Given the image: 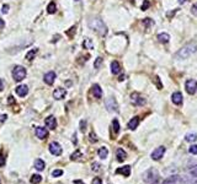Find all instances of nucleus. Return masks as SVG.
I'll list each match as a JSON object with an SVG mask.
<instances>
[{
  "instance_id": "obj_23",
  "label": "nucleus",
  "mask_w": 197,
  "mask_h": 184,
  "mask_svg": "<svg viewBox=\"0 0 197 184\" xmlns=\"http://www.w3.org/2000/svg\"><path fill=\"white\" fill-rule=\"evenodd\" d=\"M158 40H159L160 43H168L170 41V36L168 33H160L158 36Z\"/></svg>"
},
{
  "instance_id": "obj_26",
  "label": "nucleus",
  "mask_w": 197,
  "mask_h": 184,
  "mask_svg": "<svg viewBox=\"0 0 197 184\" xmlns=\"http://www.w3.org/2000/svg\"><path fill=\"white\" fill-rule=\"evenodd\" d=\"M37 52H38V49H37V48H34V49L30 50V52L26 54V59H27V60H32V59L34 58V55L37 54Z\"/></svg>"
},
{
  "instance_id": "obj_51",
  "label": "nucleus",
  "mask_w": 197,
  "mask_h": 184,
  "mask_svg": "<svg viewBox=\"0 0 197 184\" xmlns=\"http://www.w3.org/2000/svg\"><path fill=\"white\" fill-rule=\"evenodd\" d=\"M75 2H78V0H75Z\"/></svg>"
},
{
  "instance_id": "obj_46",
  "label": "nucleus",
  "mask_w": 197,
  "mask_h": 184,
  "mask_svg": "<svg viewBox=\"0 0 197 184\" xmlns=\"http://www.w3.org/2000/svg\"><path fill=\"white\" fill-rule=\"evenodd\" d=\"M4 26H5V22H4V20H3V18L0 17V30H2V28H4Z\"/></svg>"
},
{
  "instance_id": "obj_35",
  "label": "nucleus",
  "mask_w": 197,
  "mask_h": 184,
  "mask_svg": "<svg viewBox=\"0 0 197 184\" xmlns=\"http://www.w3.org/2000/svg\"><path fill=\"white\" fill-rule=\"evenodd\" d=\"M143 25L146 27H149L153 25V20H150V18H144V20H143Z\"/></svg>"
},
{
  "instance_id": "obj_11",
  "label": "nucleus",
  "mask_w": 197,
  "mask_h": 184,
  "mask_svg": "<svg viewBox=\"0 0 197 184\" xmlns=\"http://www.w3.org/2000/svg\"><path fill=\"white\" fill-rule=\"evenodd\" d=\"M36 136L38 139L43 140V139H47L48 138V130L46 128H42V126H37L36 128Z\"/></svg>"
},
{
  "instance_id": "obj_30",
  "label": "nucleus",
  "mask_w": 197,
  "mask_h": 184,
  "mask_svg": "<svg viewBox=\"0 0 197 184\" xmlns=\"http://www.w3.org/2000/svg\"><path fill=\"white\" fill-rule=\"evenodd\" d=\"M83 46H84V48H86V49H93V47H94V46H93V42L89 40V38H86V40L84 41V44H83Z\"/></svg>"
},
{
  "instance_id": "obj_22",
  "label": "nucleus",
  "mask_w": 197,
  "mask_h": 184,
  "mask_svg": "<svg viewBox=\"0 0 197 184\" xmlns=\"http://www.w3.org/2000/svg\"><path fill=\"white\" fill-rule=\"evenodd\" d=\"M138 124H139V118H138V117H134V118H132V119L130 120L128 128L131 129V130H134V129L138 126Z\"/></svg>"
},
{
  "instance_id": "obj_7",
  "label": "nucleus",
  "mask_w": 197,
  "mask_h": 184,
  "mask_svg": "<svg viewBox=\"0 0 197 184\" xmlns=\"http://www.w3.org/2000/svg\"><path fill=\"white\" fill-rule=\"evenodd\" d=\"M165 151H166V149H165L164 146H159V147H156V149L152 152V158H153L154 161H159L160 158H162V157L164 156Z\"/></svg>"
},
{
  "instance_id": "obj_36",
  "label": "nucleus",
  "mask_w": 197,
  "mask_h": 184,
  "mask_svg": "<svg viewBox=\"0 0 197 184\" xmlns=\"http://www.w3.org/2000/svg\"><path fill=\"white\" fill-rule=\"evenodd\" d=\"M154 81H155V84H156V87H158L159 90H162V88H163V85H162V82H160V79H159V76H155V78H154Z\"/></svg>"
},
{
  "instance_id": "obj_19",
  "label": "nucleus",
  "mask_w": 197,
  "mask_h": 184,
  "mask_svg": "<svg viewBox=\"0 0 197 184\" xmlns=\"http://www.w3.org/2000/svg\"><path fill=\"white\" fill-rule=\"evenodd\" d=\"M116 156H117V161H120V162H123L124 160L127 158V154L124 152L123 149H117V151H116Z\"/></svg>"
},
{
  "instance_id": "obj_1",
  "label": "nucleus",
  "mask_w": 197,
  "mask_h": 184,
  "mask_svg": "<svg viewBox=\"0 0 197 184\" xmlns=\"http://www.w3.org/2000/svg\"><path fill=\"white\" fill-rule=\"evenodd\" d=\"M89 27L91 30H94L96 33H99L100 36H105L107 33V27L103 24V21L99 17H93L89 20Z\"/></svg>"
},
{
  "instance_id": "obj_47",
  "label": "nucleus",
  "mask_w": 197,
  "mask_h": 184,
  "mask_svg": "<svg viewBox=\"0 0 197 184\" xmlns=\"http://www.w3.org/2000/svg\"><path fill=\"white\" fill-rule=\"evenodd\" d=\"M3 90H4V82L2 79H0V91H3Z\"/></svg>"
},
{
  "instance_id": "obj_49",
  "label": "nucleus",
  "mask_w": 197,
  "mask_h": 184,
  "mask_svg": "<svg viewBox=\"0 0 197 184\" xmlns=\"http://www.w3.org/2000/svg\"><path fill=\"white\" fill-rule=\"evenodd\" d=\"M0 120H2V122H5V120H6V114H4V116L2 117V119H0Z\"/></svg>"
},
{
  "instance_id": "obj_10",
  "label": "nucleus",
  "mask_w": 197,
  "mask_h": 184,
  "mask_svg": "<svg viewBox=\"0 0 197 184\" xmlns=\"http://www.w3.org/2000/svg\"><path fill=\"white\" fill-rule=\"evenodd\" d=\"M131 102L134 104V106H144L146 103V100L140 97L139 94H137V92H134V94L131 95Z\"/></svg>"
},
{
  "instance_id": "obj_45",
  "label": "nucleus",
  "mask_w": 197,
  "mask_h": 184,
  "mask_svg": "<svg viewBox=\"0 0 197 184\" xmlns=\"http://www.w3.org/2000/svg\"><path fill=\"white\" fill-rule=\"evenodd\" d=\"M8 9H9V5H4V6H3V8H2V11H3V12H4V14H6V12H8V11H9V10H8Z\"/></svg>"
},
{
  "instance_id": "obj_28",
  "label": "nucleus",
  "mask_w": 197,
  "mask_h": 184,
  "mask_svg": "<svg viewBox=\"0 0 197 184\" xmlns=\"http://www.w3.org/2000/svg\"><path fill=\"white\" fill-rule=\"evenodd\" d=\"M185 140L186 141H189V142H195L196 140H197V134H187L186 136H185Z\"/></svg>"
},
{
  "instance_id": "obj_40",
  "label": "nucleus",
  "mask_w": 197,
  "mask_h": 184,
  "mask_svg": "<svg viewBox=\"0 0 197 184\" xmlns=\"http://www.w3.org/2000/svg\"><path fill=\"white\" fill-rule=\"evenodd\" d=\"M85 126H86V122L85 120H81L80 122V130L81 132H85Z\"/></svg>"
},
{
  "instance_id": "obj_8",
  "label": "nucleus",
  "mask_w": 197,
  "mask_h": 184,
  "mask_svg": "<svg viewBox=\"0 0 197 184\" xmlns=\"http://www.w3.org/2000/svg\"><path fill=\"white\" fill-rule=\"evenodd\" d=\"M185 87H186V91L189 92L190 95H193L195 92L197 91V81H196V80L190 79V80H187V81H186Z\"/></svg>"
},
{
  "instance_id": "obj_17",
  "label": "nucleus",
  "mask_w": 197,
  "mask_h": 184,
  "mask_svg": "<svg viewBox=\"0 0 197 184\" xmlns=\"http://www.w3.org/2000/svg\"><path fill=\"white\" fill-rule=\"evenodd\" d=\"M171 101H172V103L180 106L182 103V95H181V92H174L172 96H171Z\"/></svg>"
},
{
  "instance_id": "obj_15",
  "label": "nucleus",
  "mask_w": 197,
  "mask_h": 184,
  "mask_svg": "<svg viewBox=\"0 0 197 184\" xmlns=\"http://www.w3.org/2000/svg\"><path fill=\"white\" fill-rule=\"evenodd\" d=\"M116 174H122L123 177H130L131 174V166H124L116 170Z\"/></svg>"
},
{
  "instance_id": "obj_9",
  "label": "nucleus",
  "mask_w": 197,
  "mask_h": 184,
  "mask_svg": "<svg viewBox=\"0 0 197 184\" xmlns=\"http://www.w3.org/2000/svg\"><path fill=\"white\" fill-rule=\"evenodd\" d=\"M163 184H186V182L180 176H171L164 180Z\"/></svg>"
},
{
  "instance_id": "obj_25",
  "label": "nucleus",
  "mask_w": 197,
  "mask_h": 184,
  "mask_svg": "<svg viewBox=\"0 0 197 184\" xmlns=\"http://www.w3.org/2000/svg\"><path fill=\"white\" fill-rule=\"evenodd\" d=\"M56 11H57V5H56V3H54V2L49 3L48 6H47V12H48V14H54Z\"/></svg>"
},
{
  "instance_id": "obj_2",
  "label": "nucleus",
  "mask_w": 197,
  "mask_h": 184,
  "mask_svg": "<svg viewBox=\"0 0 197 184\" xmlns=\"http://www.w3.org/2000/svg\"><path fill=\"white\" fill-rule=\"evenodd\" d=\"M196 49H197V43L196 42H191V43L184 46L180 50H179L176 53V57L180 58V59H186V58L190 57L191 54H193L196 52Z\"/></svg>"
},
{
  "instance_id": "obj_38",
  "label": "nucleus",
  "mask_w": 197,
  "mask_h": 184,
  "mask_svg": "<svg viewBox=\"0 0 197 184\" xmlns=\"http://www.w3.org/2000/svg\"><path fill=\"white\" fill-rule=\"evenodd\" d=\"M149 5H150V3L148 2V0H144V3H143V5H142V10H147L149 8Z\"/></svg>"
},
{
  "instance_id": "obj_32",
  "label": "nucleus",
  "mask_w": 197,
  "mask_h": 184,
  "mask_svg": "<svg viewBox=\"0 0 197 184\" xmlns=\"http://www.w3.org/2000/svg\"><path fill=\"white\" fill-rule=\"evenodd\" d=\"M189 152L191 155H197V145H191L189 149Z\"/></svg>"
},
{
  "instance_id": "obj_41",
  "label": "nucleus",
  "mask_w": 197,
  "mask_h": 184,
  "mask_svg": "<svg viewBox=\"0 0 197 184\" xmlns=\"http://www.w3.org/2000/svg\"><path fill=\"white\" fill-rule=\"evenodd\" d=\"M90 141L91 142H96L97 141V138H96V135L94 133H90Z\"/></svg>"
},
{
  "instance_id": "obj_24",
  "label": "nucleus",
  "mask_w": 197,
  "mask_h": 184,
  "mask_svg": "<svg viewBox=\"0 0 197 184\" xmlns=\"http://www.w3.org/2000/svg\"><path fill=\"white\" fill-rule=\"evenodd\" d=\"M97 155H99V157H100V158L105 160L107 156H109V150H107L106 147H100L99 151H97Z\"/></svg>"
},
{
  "instance_id": "obj_33",
  "label": "nucleus",
  "mask_w": 197,
  "mask_h": 184,
  "mask_svg": "<svg viewBox=\"0 0 197 184\" xmlns=\"http://www.w3.org/2000/svg\"><path fill=\"white\" fill-rule=\"evenodd\" d=\"M61 176H63V171L62 170H54L52 172V177H61Z\"/></svg>"
},
{
  "instance_id": "obj_50",
  "label": "nucleus",
  "mask_w": 197,
  "mask_h": 184,
  "mask_svg": "<svg viewBox=\"0 0 197 184\" xmlns=\"http://www.w3.org/2000/svg\"><path fill=\"white\" fill-rule=\"evenodd\" d=\"M186 2V0H179V3H180V4H184Z\"/></svg>"
},
{
  "instance_id": "obj_44",
  "label": "nucleus",
  "mask_w": 197,
  "mask_h": 184,
  "mask_svg": "<svg viewBox=\"0 0 197 184\" xmlns=\"http://www.w3.org/2000/svg\"><path fill=\"white\" fill-rule=\"evenodd\" d=\"M191 176H192V177H193V178L197 180V168H195V170H192V171H191Z\"/></svg>"
},
{
  "instance_id": "obj_27",
  "label": "nucleus",
  "mask_w": 197,
  "mask_h": 184,
  "mask_svg": "<svg viewBox=\"0 0 197 184\" xmlns=\"http://www.w3.org/2000/svg\"><path fill=\"white\" fill-rule=\"evenodd\" d=\"M31 183L32 184H38L41 180H42V177L40 176V174H32V177H31Z\"/></svg>"
},
{
  "instance_id": "obj_12",
  "label": "nucleus",
  "mask_w": 197,
  "mask_h": 184,
  "mask_svg": "<svg viewBox=\"0 0 197 184\" xmlns=\"http://www.w3.org/2000/svg\"><path fill=\"white\" fill-rule=\"evenodd\" d=\"M65 96H67V91H65V88L58 87V88H56L54 91H53V97H54L56 100H63Z\"/></svg>"
},
{
  "instance_id": "obj_13",
  "label": "nucleus",
  "mask_w": 197,
  "mask_h": 184,
  "mask_svg": "<svg viewBox=\"0 0 197 184\" xmlns=\"http://www.w3.org/2000/svg\"><path fill=\"white\" fill-rule=\"evenodd\" d=\"M43 80H44V82L47 85H53L54 84V80H56V72L54 71H48L43 76Z\"/></svg>"
},
{
  "instance_id": "obj_21",
  "label": "nucleus",
  "mask_w": 197,
  "mask_h": 184,
  "mask_svg": "<svg viewBox=\"0 0 197 184\" xmlns=\"http://www.w3.org/2000/svg\"><path fill=\"white\" fill-rule=\"evenodd\" d=\"M44 167H46V163H44V161H42V160H36L34 161V168L37 170V171H43L44 170Z\"/></svg>"
},
{
  "instance_id": "obj_20",
  "label": "nucleus",
  "mask_w": 197,
  "mask_h": 184,
  "mask_svg": "<svg viewBox=\"0 0 197 184\" xmlns=\"http://www.w3.org/2000/svg\"><path fill=\"white\" fill-rule=\"evenodd\" d=\"M120 71H121V65H120V63L116 62V60H113V62L111 63V72L115 74V75H117V74H120Z\"/></svg>"
},
{
  "instance_id": "obj_29",
  "label": "nucleus",
  "mask_w": 197,
  "mask_h": 184,
  "mask_svg": "<svg viewBox=\"0 0 197 184\" xmlns=\"http://www.w3.org/2000/svg\"><path fill=\"white\" fill-rule=\"evenodd\" d=\"M112 126H113L115 134H118V132H120V123H118L117 119H113V120H112Z\"/></svg>"
},
{
  "instance_id": "obj_16",
  "label": "nucleus",
  "mask_w": 197,
  "mask_h": 184,
  "mask_svg": "<svg viewBox=\"0 0 197 184\" xmlns=\"http://www.w3.org/2000/svg\"><path fill=\"white\" fill-rule=\"evenodd\" d=\"M16 94L19 95L20 97L27 96V94H28V87H27L26 85H20V86H17V87H16Z\"/></svg>"
},
{
  "instance_id": "obj_18",
  "label": "nucleus",
  "mask_w": 197,
  "mask_h": 184,
  "mask_svg": "<svg viewBox=\"0 0 197 184\" xmlns=\"http://www.w3.org/2000/svg\"><path fill=\"white\" fill-rule=\"evenodd\" d=\"M93 95L95 96V98H101L102 97V90L97 84H95L93 86Z\"/></svg>"
},
{
  "instance_id": "obj_3",
  "label": "nucleus",
  "mask_w": 197,
  "mask_h": 184,
  "mask_svg": "<svg viewBox=\"0 0 197 184\" xmlns=\"http://www.w3.org/2000/svg\"><path fill=\"white\" fill-rule=\"evenodd\" d=\"M159 179H160V176H159L158 170L155 168H149L143 174V180H144L146 184H158Z\"/></svg>"
},
{
  "instance_id": "obj_5",
  "label": "nucleus",
  "mask_w": 197,
  "mask_h": 184,
  "mask_svg": "<svg viewBox=\"0 0 197 184\" xmlns=\"http://www.w3.org/2000/svg\"><path fill=\"white\" fill-rule=\"evenodd\" d=\"M105 106H106L107 110H110V112H118V104H117V102H116V100L113 97L106 98Z\"/></svg>"
},
{
  "instance_id": "obj_34",
  "label": "nucleus",
  "mask_w": 197,
  "mask_h": 184,
  "mask_svg": "<svg viewBox=\"0 0 197 184\" xmlns=\"http://www.w3.org/2000/svg\"><path fill=\"white\" fill-rule=\"evenodd\" d=\"M101 64H102V58H101V57H99V58H96V60H95L94 68H95V69H99Z\"/></svg>"
},
{
  "instance_id": "obj_31",
  "label": "nucleus",
  "mask_w": 197,
  "mask_h": 184,
  "mask_svg": "<svg viewBox=\"0 0 197 184\" xmlns=\"http://www.w3.org/2000/svg\"><path fill=\"white\" fill-rule=\"evenodd\" d=\"M79 157H81V152L79 151V150H77L74 154H71V156H70V160H73V161H75V160H78Z\"/></svg>"
},
{
  "instance_id": "obj_14",
  "label": "nucleus",
  "mask_w": 197,
  "mask_h": 184,
  "mask_svg": "<svg viewBox=\"0 0 197 184\" xmlns=\"http://www.w3.org/2000/svg\"><path fill=\"white\" fill-rule=\"evenodd\" d=\"M44 123H46V126H47L48 129H51V130H53V129L57 128V120H56V118L53 117V116L47 117Z\"/></svg>"
},
{
  "instance_id": "obj_37",
  "label": "nucleus",
  "mask_w": 197,
  "mask_h": 184,
  "mask_svg": "<svg viewBox=\"0 0 197 184\" xmlns=\"http://www.w3.org/2000/svg\"><path fill=\"white\" fill-rule=\"evenodd\" d=\"M100 167H101V166H100L97 162H95V163H93V166H91V170H93L94 172H99V171H100Z\"/></svg>"
},
{
  "instance_id": "obj_43",
  "label": "nucleus",
  "mask_w": 197,
  "mask_h": 184,
  "mask_svg": "<svg viewBox=\"0 0 197 184\" xmlns=\"http://www.w3.org/2000/svg\"><path fill=\"white\" fill-rule=\"evenodd\" d=\"M93 184H102V182H101V179H100L99 177H96V178H94Z\"/></svg>"
},
{
  "instance_id": "obj_6",
  "label": "nucleus",
  "mask_w": 197,
  "mask_h": 184,
  "mask_svg": "<svg viewBox=\"0 0 197 184\" xmlns=\"http://www.w3.org/2000/svg\"><path fill=\"white\" fill-rule=\"evenodd\" d=\"M62 146L58 144V142H56V141H53V142H51L49 144V152L52 154V155H54V156H59V155H62Z\"/></svg>"
},
{
  "instance_id": "obj_39",
  "label": "nucleus",
  "mask_w": 197,
  "mask_h": 184,
  "mask_svg": "<svg viewBox=\"0 0 197 184\" xmlns=\"http://www.w3.org/2000/svg\"><path fill=\"white\" fill-rule=\"evenodd\" d=\"M4 164H5V157L3 154H0V167H3Z\"/></svg>"
},
{
  "instance_id": "obj_48",
  "label": "nucleus",
  "mask_w": 197,
  "mask_h": 184,
  "mask_svg": "<svg viewBox=\"0 0 197 184\" xmlns=\"http://www.w3.org/2000/svg\"><path fill=\"white\" fill-rule=\"evenodd\" d=\"M175 12H176V10H174V11H171V12H169V14H168V16H169V17H171L172 15H175Z\"/></svg>"
},
{
  "instance_id": "obj_42",
  "label": "nucleus",
  "mask_w": 197,
  "mask_h": 184,
  "mask_svg": "<svg viewBox=\"0 0 197 184\" xmlns=\"http://www.w3.org/2000/svg\"><path fill=\"white\" fill-rule=\"evenodd\" d=\"M191 11H192V14H193L195 16H197V4H193V5H192Z\"/></svg>"
},
{
  "instance_id": "obj_4",
  "label": "nucleus",
  "mask_w": 197,
  "mask_h": 184,
  "mask_svg": "<svg viewBox=\"0 0 197 184\" xmlns=\"http://www.w3.org/2000/svg\"><path fill=\"white\" fill-rule=\"evenodd\" d=\"M26 69L24 68V66H21V65H16L15 68H14V70H12V78H14V80L15 81H17V82H20V81H22L25 78H26Z\"/></svg>"
}]
</instances>
